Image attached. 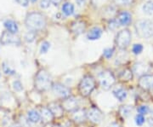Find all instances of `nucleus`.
Masks as SVG:
<instances>
[{
  "label": "nucleus",
  "mask_w": 153,
  "mask_h": 127,
  "mask_svg": "<svg viewBox=\"0 0 153 127\" xmlns=\"http://www.w3.org/2000/svg\"><path fill=\"white\" fill-rule=\"evenodd\" d=\"M143 11L148 16H151L153 14V2L148 1L143 6Z\"/></svg>",
  "instance_id": "b1692460"
},
{
  "label": "nucleus",
  "mask_w": 153,
  "mask_h": 127,
  "mask_svg": "<svg viewBox=\"0 0 153 127\" xmlns=\"http://www.w3.org/2000/svg\"><path fill=\"white\" fill-rule=\"evenodd\" d=\"M102 35V30L100 28H92L87 34L88 39L89 40H96L99 39Z\"/></svg>",
  "instance_id": "dca6fc26"
},
{
  "label": "nucleus",
  "mask_w": 153,
  "mask_h": 127,
  "mask_svg": "<svg viewBox=\"0 0 153 127\" xmlns=\"http://www.w3.org/2000/svg\"><path fill=\"white\" fill-rule=\"evenodd\" d=\"M35 86L38 90H46L51 86V78L49 74L44 70L38 72L35 79Z\"/></svg>",
  "instance_id": "f03ea898"
},
{
  "label": "nucleus",
  "mask_w": 153,
  "mask_h": 127,
  "mask_svg": "<svg viewBox=\"0 0 153 127\" xmlns=\"http://www.w3.org/2000/svg\"><path fill=\"white\" fill-rule=\"evenodd\" d=\"M62 108L67 111H75L77 108V101L74 97H67L63 102Z\"/></svg>",
  "instance_id": "9b49d317"
},
{
  "label": "nucleus",
  "mask_w": 153,
  "mask_h": 127,
  "mask_svg": "<svg viewBox=\"0 0 153 127\" xmlns=\"http://www.w3.org/2000/svg\"><path fill=\"white\" fill-rule=\"evenodd\" d=\"M13 88H14L15 90L20 92L23 90V86H22V84L20 81L16 80V81H14V83H13Z\"/></svg>",
  "instance_id": "2f4dec72"
},
{
  "label": "nucleus",
  "mask_w": 153,
  "mask_h": 127,
  "mask_svg": "<svg viewBox=\"0 0 153 127\" xmlns=\"http://www.w3.org/2000/svg\"><path fill=\"white\" fill-rule=\"evenodd\" d=\"M117 25H118V22H116V21H112L110 23V28L111 29H115V28H117Z\"/></svg>",
  "instance_id": "e433bc0d"
},
{
  "label": "nucleus",
  "mask_w": 153,
  "mask_h": 127,
  "mask_svg": "<svg viewBox=\"0 0 153 127\" xmlns=\"http://www.w3.org/2000/svg\"><path fill=\"white\" fill-rule=\"evenodd\" d=\"M139 85L144 90H149L153 87V75H143L139 80Z\"/></svg>",
  "instance_id": "9d476101"
},
{
  "label": "nucleus",
  "mask_w": 153,
  "mask_h": 127,
  "mask_svg": "<svg viewBox=\"0 0 153 127\" xmlns=\"http://www.w3.org/2000/svg\"><path fill=\"white\" fill-rule=\"evenodd\" d=\"M49 48H50V44H49V42H47V41L43 42L42 44H41V48H40V52H41V54H45V53H47Z\"/></svg>",
  "instance_id": "bb28decb"
},
{
  "label": "nucleus",
  "mask_w": 153,
  "mask_h": 127,
  "mask_svg": "<svg viewBox=\"0 0 153 127\" xmlns=\"http://www.w3.org/2000/svg\"><path fill=\"white\" fill-rule=\"evenodd\" d=\"M99 80L100 85L105 90H109L116 81L114 75L110 71H104L101 72L99 76Z\"/></svg>",
  "instance_id": "423d86ee"
},
{
  "label": "nucleus",
  "mask_w": 153,
  "mask_h": 127,
  "mask_svg": "<svg viewBox=\"0 0 153 127\" xmlns=\"http://www.w3.org/2000/svg\"><path fill=\"white\" fill-rule=\"evenodd\" d=\"M132 111H133V108L132 106H128V105H125V106H122L120 108V114L124 118H127L128 117L130 114H131Z\"/></svg>",
  "instance_id": "4be33fe9"
},
{
  "label": "nucleus",
  "mask_w": 153,
  "mask_h": 127,
  "mask_svg": "<svg viewBox=\"0 0 153 127\" xmlns=\"http://www.w3.org/2000/svg\"><path fill=\"white\" fill-rule=\"evenodd\" d=\"M109 127H120L118 125H117V124H112V125H111Z\"/></svg>",
  "instance_id": "58836bf2"
},
{
  "label": "nucleus",
  "mask_w": 153,
  "mask_h": 127,
  "mask_svg": "<svg viewBox=\"0 0 153 127\" xmlns=\"http://www.w3.org/2000/svg\"><path fill=\"white\" fill-rule=\"evenodd\" d=\"M120 78L123 81H128L132 78V72L128 69H125L120 73Z\"/></svg>",
  "instance_id": "393cba45"
},
{
  "label": "nucleus",
  "mask_w": 153,
  "mask_h": 127,
  "mask_svg": "<svg viewBox=\"0 0 153 127\" xmlns=\"http://www.w3.org/2000/svg\"><path fill=\"white\" fill-rule=\"evenodd\" d=\"M142 50H143L142 44H136L133 46V52H134V54H135V55H139V54H140V53L142 52Z\"/></svg>",
  "instance_id": "cd10ccee"
},
{
  "label": "nucleus",
  "mask_w": 153,
  "mask_h": 127,
  "mask_svg": "<svg viewBox=\"0 0 153 127\" xmlns=\"http://www.w3.org/2000/svg\"><path fill=\"white\" fill-rule=\"evenodd\" d=\"M112 93H113V95L115 96V97H116L117 100H119L120 102L124 101V100L127 98V96H128V93H127V91L124 90L123 88L115 89Z\"/></svg>",
  "instance_id": "6ab92c4d"
},
{
  "label": "nucleus",
  "mask_w": 153,
  "mask_h": 127,
  "mask_svg": "<svg viewBox=\"0 0 153 127\" xmlns=\"http://www.w3.org/2000/svg\"><path fill=\"white\" fill-rule=\"evenodd\" d=\"M134 0H113L116 4L117 5H128Z\"/></svg>",
  "instance_id": "7c9ffc66"
},
{
  "label": "nucleus",
  "mask_w": 153,
  "mask_h": 127,
  "mask_svg": "<svg viewBox=\"0 0 153 127\" xmlns=\"http://www.w3.org/2000/svg\"><path fill=\"white\" fill-rule=\"evenodd\" d=\"M40 115H41L42 120H43L44 123H49V122L53 120V118H54L52 113H51L50 110H49V108H42V113H41Z\"/></svg>",
  "instance_id": "a211bd4d"
},
{
  "label": "nucleus",
  "mask_w": 153,
  "mask_h": 127,
  "mask_svg": "<svg viewBox=\"0 0 153 127\" xmlns=\"http://www.w3.org/2000/svg\"><path fill=\"white\" fill-rule=\"evenodd\" d=\"M137 33L144 38H150L153 34V22L149 20H140L136 23Z\"/></svg>",
  "instance_id": "7ed1b4c3"
},
{
  "label": "nucleus",
  "mask_w": 153,
  "mask_h": 127,
  "mask_svg": "<svg viewBox=\"0 0 153 127\" xmlns=\"http://www.w3.org/2000/svg\"><path fill=\"white\" fill-rule=\"evenodd\" d=\"M62 11L66 16H71L74 12V6L70 3H66L62 6Z\"/></svg>",
  "instance_id": "5701e85b"
},
{
  "label": "nucleus",
  "mask_w": 153,
  "mask_h": 127,
  "mask_svg": "<svg viewBox=\"0 0 153 127\" xmlns=\"http://www.w3.org/2000/svg\"><path fill=\"white\" fill-rule=\"evenodd\" d=\"M40 6H41V8H43V9L48 8L49 6V0H41V2H40Z\"/></svg>",
  "instance_id": "f704fd0d"
},
{
  "label": "nucleus",
  "mask_w": 153,
  "mask_h": 127,
  "mask_svg": "<svg viewBox=\"0 0 153 127\" xmlns=\"http://www.w3.org/2000/svg\"><path fill=\"white\" fill-rule=\"evenodd\" d=\"M10 127H19V126H12Z\"/></svg>",
  "instance_id": "a19ab883"
},
{
  "label": "nucleus",
  "mask_w": 153,
  "mask_h": 127,
  "mask_svg": "<svg viewBox=\"0 0 153 127\" xmlns=\"http://www.w3.org/2000/svg\"><path fill=\"white\" fill-rule=\"evenodd\" d=\"M85 29V24L82 22H76L72 24L71 26V30L72 32L76 34H80L82 33Z\"/></svg>",
  "instance_id": "412c9836"
},
{
  "label": "nucleus",
  "mask_w": 153,
  "mask_h": 127,
  "mask_svg": "<svg viewBox=\"0 0 153 127\" xmlns=\"http://www.w3.org/2000/svg\"><path fill=\"white\" fill-rule=\"evenodd\" d=\"M149 111H150V108H148L147 106H140L139 108H138V112L140 113V114H142V115L147 114Z\"/></svg>",
  "instance_id": "c756f323"
},
{
  "label": "nucleus",
  "mask_w": 153,
  "mask_h": 127,
  "mask_svg": "<svg viewBox=\"0 0 153 127\" xmlns=\"http://www.w3.org/2000/svg\"><path fill=\"white\" fill-rule=\"evenodd\" d=\"M52 90L55 96H59L60 98L66 99L70 96V90L61 84H55L52 87Z\"/></svg>",
  "instance_id": "6e6552de"
},
{
  "label": "nucleus",
  "mask_w": 153,
  "mask_h": 127,
  "mask_svg": "<svg viewBox=\"0 0 153 127\" xmlns=\"http://www.w3.org/2000/svg\"><path fill=\"white\" fill-rule=\"evenodd\" d=\"M113 52H114V50L113 49H111V48H107V49H105L104 50V56L107 59H110L112 55H113Z\"/></svg>",
  "instance_id": "473e14b6"
},
{
  "label": "nucleus",
  "mask_w": 153,
  "mask_h": 127,
  "mask_svg": "<svg viewBox=\"0 0 153 127\" xmlns=\"http://www.w3.org/2000/svg\"><path fill=\"white\" fill-rule=\"evenodd\" d=\"M87 114L83 109H76L72 114V120L76 123H81L86 119Z\"/></svg>",
  "instance_id": "2eb2a0df"
},
{
  "label": "nucleus",
  "mask_w": 153,
  "mask_h": 127,
  "mask_svg": "<svg viewBox=\"0 0 153 127\" xmlns=\"http://www.w3.org/2000/svg\"><path fill=\"white\" fill-rule=\"evenodd\" d=\"M25 23L27 28L31 31H38L45 27L46 22L43 15L38 12H32L27 16Z\"/></svg>",
  "instance_id": "f257e3e1"
},
{
  "label": "nucleus",
  "mask_w": 153,
  "mask_h": 127,
  "mask_svg": "<svg viewBox=\"0 0 153 127\" xmlns=\"http://www.w3.org/2000/svg\"><path fill=\"white\" fill-rule=\"evenodd\" d=\"M151 115H152V118L153 119V110L151 111Z\"/></svg>",
  "instance_id": "ea45409f"
},
{
  "label": "nucleus",
  "mask_w": 153,
  "mask_h": 127,
  "mask_svg": "<svg viewBox=\"0 0 153 127\" xmlns=\"http://www.w3.org/2000/svg\"><path fill=\"white\" fill-rule=\"evenodd\" d=\"M31 1H32V2H35L36 0H31Z\"/></svg>",
  "instance_id": "37998d69"
},
{
  "label": "nucleus",
  "mask_w": 153,
  "mask_h": 127,
  "mask_svg": "<svg viewBox=\"0 0 153 127\" xmlns=\"http://www.w3.org/2000/svg\"><path fill=\"white\" fill-rule=\"evenodd\" d=\"M95 87V81L93 77L91 76H85L82 78L81 82L79 84V91L82 96H88V95L91 94V92L94 90Z\"/></svg>",
  "instance_id": "20e7f679"
},
{
  "label": "nucleus",
  "mask_w": 153,
  "mask_h": 127,
  "mask_svg": "<svg viewBox=\"0 0 153 127\" xmlns=\"http://www.w3.org/2000/svg\"><path fill=\"white\" fill-rule=\"evenodd\" d=\"M149 71V66L143 63V62H139L136 63L134 66V72L136 73L137 75H145V73Z\"/></svg>",
  "instance_id": "4468645a"
},
{
  "label": "nucleus",
  "mask_w": 153,
  "mask_h": 127,
  "mask_svg": "<svg viewBox=\"0 0 153 127\" xmlns=\"http://www.w3.org/2000/svg\"><path fill=\"white\" fill-rule=\"evenodd\" d=\"M152 90H153V87H152Z\"/></svg>",
  "instance_id": "c03bdc74"
},
{
  "label": "nucleus",
  "mask_w": 153,
  "mask_h": 127,
  "mask_svg": "<svg viewBox=\"0 0 153 127\" xmlns=\"http://www.w3.org/2000/svg\"><path fill=\"white\" fill-rule=\"evenodd\" d=\"M130 41H131V33L128 29L122 30L117 33L116 43L120 49L127 48L130 44Z\"/></svg>",
  "instance_id": "39448f33"
},
{
  "label": "nucleus",
  "mask_w": 153,
  "mask_h": 127,
  "mask_svg": "<svg viewBox=\"0 0 153 127\" xmlns=\"http://www.w3.org/2000/svg\"><path fill=\"white\" fill-rule=\"evenodd\" d=\"M28 120L32 123H38L41 120V115L36 110H31L27 113Z\"/></svg>",
  "instance_id": "aec40b11"
},
{
  "label": "nucleus",
  "mask_w": 153,
  "mask_h": 127,
  "mask_svg": "<svg viewBox=\"0 0 153 127\" xmlns=\"http://www.w3.org/2000/svg\"><path fill=\"white\" fill-rule=\"evenodd\" d=\"M118 24L121 26H127L131 22V14L128 11H123L118 16L117 19Z\"/></svg>",
  "instance_id": "f8f14e48"
},
{
  "label": "nucleus",
  "mask_w": 153,
  "mask_h": 127,
  "mask_svg": "<svg viewBox=\"0 0 153 127\" xmlns=\"http://www.w3.org/2000/svg\"><path fill=\"white\" fill-rule=\"evenodd\" d=\"M52 127H60V126H52Z\"/></svg>",
  "instance_id": "79ce46f5"
},
{
  "label": "nucleus",
  "mask_w": 153,
  "mask_h": 127,
  "mask_svg": "<svg viewBox=\"0 0 153 127\" xmlns=\"http://www.w3.org/2000/svg\"><path fill=\"white\" fill-rule=\"evenodd\" d=\"M0 42L4 45H8V44H16H16H20V39L16 36V34H13L8 31H5L1 35Z\"/></svg>",
  "instance_id": "0eeeda50"
},
{
  "label": "nucleus",
  "mask_w": 153,
  "mask_h": 127,
  "mask_svg": "<svg viewBox=\"0 0 153 127\" xmlns=\"http://www.w3.org/2000/svg\"><path fill=\"white\" fill-rule=\"evenodd\" d=\"M4 27L7 29L8 32L16 34L18 32V26L16 23V22L12 21V20H7L4 22Z\"/></svg>",
  "instance_id": "f3484780"
},
{
  "label": "nucleus",
  "mask_w": 153,
  "mask_h": 127,
  "mask_svg": "<svg viewBox=\"0 0 153 127\" xmlns=\"http://www.w3.org/2000/svg\"><path fill=\"white\" fill-rule=\"evenodd\" d=\"M48 108L52 113L53 116L59 118V117H61L63 115V108L57 103H55V102L50 103Z\"/></svg>",
  "instance_id": "ddd939ff"
},
{
  "label": "nucleus",
  "mask_w": 153,
  "mask_h": 127,
  "mask_svg": "<svg viewBox=\"0 0 153 127\" xmlns=\"http://www.w3.org/2000/svg\"><path fill=\"white\" fill-rule=\"evenodd\" d=\"M35 39V33L33 32H28L26 35H25V40L27 43H32L33 40Z\"/></svg>",
  "instance_id": "c85d7f7f"
},
{
  "label": "nucleus",
  "mask_w": 153,
  "mask_h": 127,
  "mask_svg": "<svg viewBox=\"0 0 153 127\" xmlns=\"http://www.w3.org/2000/svg\"><path fill=\"white\" fill-rule=\"evenodd\" d=\"M49 2H51L52 4H54L55 5H57V4H59L60 2H61V0H49Z\"/></svg>",
  "instance_id": "4c0bfd02"
},
{
  "label": "nucleus",
  "mask_w": 153,
  "mask_h": 127,
  "mask_svg": "<svg viewBox=\"0 0 153 127\" xmlns=\"http://www.w3.org/2000/svg\"><path fill=\"white\" fill-rule=\"evenodd\" d=\"M3 69H4V72L5 74H14L15 73V71L13 69H11L10 67L8 66L5 62L3 64Z\"/></svg>",
  "instance_id": "72a5a7b5"
},
{
  "label": "nucleus",
  "mask_w": 153,
  "mask_h": 127,
  "mask_svg": "<svg viewBox=\"0 0 153 127\" xmlns=\"http://www.w3.org/2000/svg\"><path fill=\"white\" fill-rule=\"evenodd\" d=\"M16 1L20 5L24 6V7L27 6L28 2H29V0H16Z\"/></svg>",
  "instance_id": "c9c22d12"
},
{
  "label": "nucleus",
  "mask_w": 153,
  "mask_h": 127,
  "mask_svg": "<svg viewBox=\"0 0 153 127\" xmlns=\"http://www.w3.org/2000/svg\"><path fill=\"white\" fill-rule=\"evenodd\" d=\"M87 116L90 121L93 122V123H95V124L100 123V122L102 121V120H103L102 113L99 110L98 108H90L89 111L88 112Z\"/></svg>",
  "instance_id": "1a4fd4ad"
},
{
  "label": "nucleus",
  "mask_w": 153,
  "mask_h": 127,
  "mask_svg": "<svg viewBox=\"0 0 153 127\" xmlns=\"http://www.w3.org/2000/svg\"><path fill=\"white\" fill-rule=\"evenodd\" d=\"M134 121H135V124H136L138 126H141L144 125V123L146 121L145 120V117L142 114H137L135 116V119H134Z\"/></svg>",
  "instance_id": "a878e982"
}]
</instances>
